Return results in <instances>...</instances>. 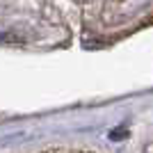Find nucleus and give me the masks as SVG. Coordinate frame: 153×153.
Listing matches in <instances>:
<instances>
[{
    "label": "nucleus",
    "instance_id": "1",
    "mask_svg": "<svg viewBox=\"0 0 153 153\" xmlns=\"http://www.w3.org/2000/svg\"><path fill=\"white\" fill-rule=\"evenodd\" d=\"M123 135H126V130H123V128H119V130H114V133H110V137H112V140H117V137H123Z\"/></svg>",
    "mask_w": 153,
    "mask_h": 153
}]
</instances>
